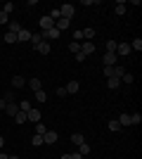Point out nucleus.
I'll return each mask as SVG.
<instances>
[{
	"instance_id": "f3484780",
	"label": "nucleus",
	"mask_w": 142,
	"mask_h": 159,
	"mask_svg": "<svg viewBox=\"0 0 142 159\" xmlns=\"http://www.w3.org/2000/svg\"><path fill=\"white\" fill-rule=\"evenodd\" d=\"M7 31H10V33H19L21 24H19V21H10V24H7Z\"/></svg>"
},
{
	"instance_id": "ddd939ff",
	"label": "nucleus",
	"mask_w": 142,
	"mask_h": 159,
	"mask_svg": "<svg viewBox=\"0 0 142 159\" xmlns=\"http://www.w3.org/2000/svg\"><path fill=\"white\" fill-rule=\"evenodd\" d=\"M36 52H41V55H50V43H47V40H43L41 45H36Z\"/></svg>"
},
{
	"instance_id": "393cba45",
	"label": "nucleus",
	"mask_w": 142,
	"mask_h": 159,
	"mask_svg": "<svg viewBox=\"0 0 142 159\" xmlns=\"http://www.w3.org/2000/svg\"><path fill=\"white\" fill-rule=\"evenodd\" d=\"M118 124H121V126H130V114H121V116H118Z\"/></svg>"
},
{
	"instance_id": "a19ab883",
	"label": "nucleus",
	"mask_w": 142,
	"mask_h": 159,
	"mask_svg": "<svg viewBox=\"0 0 142 159\" xmlns=\"http://www.w3.org/2000/svg\"><path fill=\"white\" fill-rule=\"evenodd\" d=\"M76 62H78V64H81V62H85V55L78 52V55H76Z\"/></svg>"
},
{
	"instance_id": "4468645a",
	"label": "nucleus",
	"mask_w": 142,
	"mask_h": 159,
	"mask_svg": "<svg viewBox=\"0 0 142 159\" xmlns=\"http://www.w3.org/2000/svg\"><path fill=\"white\" fill-rule=\"evenodd\" d=\"M24 86H26V81L21 79V76H14V79H12V88H14V90H19V88H24Z\"/></svg>"
},
{
	"instance_id": "f03ea898",
	"label": "nucleus",
	"mask_w": 142,
	"mask_h": 159,
	"mask_svg": "<svg viewBox=\"0 0 142 159\" xmlns=\"http://www.w3.org/2000/svg\"><path fill=\"white\" fill-rule=\"evenodd\" d=\"M130 52H133V50H130V43H118V45H116V57H118V55H121V57H128Z\"/></svg>"
},
{
	"instance_id": "37998d69",
	"label": "nucleus",
	"mask_w": 142,
	"mask_h": 159,
	"mask_svg": "<svg viewBox=\"0 0 142 159\" xmlns=\"http://www.w3.org/2000/svg\"><path fill=\"white\" fill-rule=\"evenodd\" d=\"M2 145H5V138H2V135H0V150H2Z\"/></svg>"
},
{
	"instance_id": "c85d7f7f",
	"label": "nucleus",
	"mask_w": 142,
	"mask_h": 159,
	"mask_svg": "<svg viewBox=\"0 0 142 159\" xmlns=\"http://www.w3.org/2000/svg\"><path fill=\"white\" fill-rule=\"evenodd\" d=\"M123 74H126V69H123L121 64H116V66H114V79H121Z\"/></svg>"
},
{
	"instance_id": "473e14b6",
	"label": "nucleus",
	"mask_w": 142,
	"mask_h": 159,
	"mask_svg": "<svg viewBox=\"0 0 142 159\" xmlns=\"http://www.w3.org/2000/svg\"><path fill=\"white\" fill-rule=\"evenodd\" d=\"M7 24H10V14L0 12V26H7Z\"/></svg>"
},
{
	"instance_id": "20e7f679",
	"label": "nucleus",
	"mask_w": 142,
	"mask_h": 159,
	"mask_svg": "<svg viewBox=\"0 0 142 159\" xmlns=\"http://www.w3.org/2000/svg\"><path fill=\"white\" fill-rule=\"evenodd\" d=\"M38 24H41V31H50V29H54V21L50 19V17H41V21H38Z\"/></svg>"
},
{
	"instance_id": "6ab92c4d",
	"label": "nucleus",
	"mask_w": 142,
	"mask_h": 159,
	"mask_svg": "<svg viewBox=\"0 0 142 159\" xmlns=\"http://www.w3.org/2000/svg\"><path fill=\"white\" fill-rule=\"evenodd\" d=\"M78 154H81V157H88L90 154V145L88 143H81V145H78Z\"/></svg>"
},
{
	"instance_id": "a211bd4d",
	"label": "nucleus",
	"mask_w": 142,
	"mask_h": 159,
	"mask_svg": "<svg viewBox=\"0 0 142 159\" xmlns=\"http://www.w3.org/2000/svg\"><path fill=\"white\" fill-rule=\"evenodd\" d=\"M121 86V79H114V76H111V79H107V88H111V90H116V88Z\"/></svg>"
},
{
	"instance_id": "dca6fc26",
	"label": "nucleus",
	"mask_w": 142,
	"mask_h": 159,
	"mask_svg": "<svg viewBox=\"0 0 142 159\" xmlns=\"http://www.w3.org/2000/svg\"><path fill=\"white\" fill-rule=\"evenodd\" d=\"M81 36H83V40H93L95 38V29H81Z\"/></svg>"
},
{
	"instance_id": "79ce46f5",
	"label": "nucleus",
	"mask_w": 142,
	"mask_h": 159,
	"mask_svg": "<svg viewBox=\"0 0 142 159\" xmlns=\"http://www.w3.org/2000/svg\"><path fill=\"white\" fill-rule=\"evenodd\" d=\"M5 107H7V102H5L2 98H0V112H5Z\"/></svg>"
},
{
	"instance_id": "09e8293b",
	"label": "nucleus",
	"mask_w": 142,
	"mask_h": 159,
	"mask_svg": "<svg viewBox=\"0 0 142 159\" xmlns=\"http://www.w3.org/2000/svg\"><path fill=\"white\" fill-rule=\"evenodd\" d=\"M81 159H85V157H81Z\"/></svg>"
},
{
	"instance_id": "c756f323",
	"label": "nucleus",
	"mask_w": 142,
	"mask_h": 159,
	"mask_svg": "<svg viewBox=\"0 0 142 159\" xmlns=\"http://www.w3.org/2000/svg\"><path fill=\"white\" fill-rule=\"evenodd\" d=\"M107 128H109V131H111V133H116V131H118V128H121V124H118V121H109V124H107Z\"/></svg>"
},
{
	"instance_id": "f8f14e48",
	"label": "nucleus",
	"mask_w": 142,
	"mask_h": 159,
	"mask_svg": "<svg viewBox=\"0 0 142 159\" xmlns=\"http://www.w3.org/2000/svg\"><path fill=\"white\" fill-rule=\"evenodd\" d=\"M26 86L31 88L33 93H36V90H43V88H41V79H36V76H33V79H28V81H26Z\"/></svg>"
},
{
	"instance_id": "cd10ccee",
	"label": "nucleus",
	"mask_w": 142,
	"mask_h": 159,
	"mask_svg": "<svg viewBox=\"0 0 142 159\" xmlns=\"http://www.w3.org/2000/svg\"><path fill=\"white\" fill-rule=\"evenodd\" d=\"M45 124H43V121H38V124H36V135H45Z\"/></svg>"
},
{
	"instance_id": "72a5a7b5",
	"label": "nucleus",
	"mask_w": 142,
	"mask_h": 159,
	"mask_svg": "<svg viewBox=\"0 0 142 159\" xmlns=\"http://www.w3.org/2000/svg\"><path fill=\"white\" fill-rule=\"evenodd\" d=\"M140 121H142V114H140V112L130 114V124H140Z\"/></svg>"
},
{
	"instance_id": "de8ad7c7",
	"label": "nucleus",
	"mask_w": 142,
	"mask_h": 159,
	"mask_svg": "<svg viewBox=\"0 0 142 159\" xmlns=\"http://www.w3.org/2000/svg\"><path fill=\"white\" fill-rule=\"evenodd\" d=\"M0 119H2V112H0Z\"/></svg>"
},
{
	"instance_id": "0eeeda50",
	"label": "nucleus",
	"mask_w": 142,
	"mask_h": 159,
	"mask_svg": "<svg viewBox=\"0 0 142 159\" xmlns=\"http://www.w3.org/2000/svg\"><path fill=\"white\" fill-rule=\"evenodd\" d=\"M64 88H67V95H76V93H78V88H81V83H78V81H69Z\"/></svg>"
},
{
	"instance_id": "7ed1b4c3",
	"label": "nucleus",
	"mask_w": 142,
	"mask_h": 159,
	"mask_svg": "<svg viewBox=\"0 0 142 159\" xmlns=\"http://www.w3.org/2000/svg\"><path fill=\"white\" fill-rule=\"evenodd\" d=\"M102 62H104V66H116V62H118V57H116V52H104V57H102Z\"/></svg>"
},
{
	"instance_id": "aec40b11",
	"label": "nucleus",
	"mask_w": 142,
	"mask_h": 159,
	"mask_svg": "<svg viewBox=\"0 0 142 159\" xmlns=\"http://www.w3.org/2000/svg\"><path fill=\"white\" fill-rule=\"evenodd\" d=\"M126 10H128V7H126V2H116V7H114V12L118 14V17H121V14H126Z\"/></svg>"
},
{
	"instance_id": "9b49d317",
	"label": "nucleus",
	"mask_w": 142,
	"mask_h": 159,
	"mask_svg": "<svg viewBox=\"0 0 142 159\" xmlns=\"http://www.w3.org/2000/svg\"><path fill=\"white\" fill-rule=\"evenodd\" d=\"M26 40H31V31H28V29H21V31L17 33V43H26Z\"/></svg>"
},
{
	"instance_id": "ea45409f",
	"label": "nucleus",
	"mask_w": 142,
	"mask_h": 159,
	"mask_svg": "<svg viewBox=\"0 0 142 159\" xmlns=\"http://www.w3.org/2000/svg\"><path fill=\"white\" fill-rule=\"evenodd\" d=\"M57 95H59V98H64V95H67V88H64V86L57 88Z\"/></svg>"
},
{
	"instance_id": "6e6552de",
	"label": "nucleus",
	"mask_w": 142,
	"mask_h": 159,
	"mask_svg": "<svg viewBox=\"0 0 142 159\" xmlns=\"http://www.w3.org/2000/svg\"><path fill=\"white\" fill-rule=\"evenodd\" d=\"M81 52L85 55V57H88V55H93V52H95V43H93V40H85V43L81 45Z\"/></svg>"
},
{
	"instance_id": "f257e3e1",
	"label": "nucleus",
	"mask_w": 142,
	"mask_h": 159,
	"mask_svg": "<svg viewBox=\"0 0 142 159\" xmlns=\"http://www.w3.org/2000/svg\"><path fill=\"white\" fill-rule=\"evenodd\" d=\"M59 14H62V19H69V21H71V17L76 14V7L71 5V2H64V5L59 7Z\"/></svg>"
},
{
	"instance_id": "9d476101",
	"label": "nucleus",
	"mask_w": 142,
	"mask_h": 159,
	"mask_svg": "<svg viewBox=\"0 0 142 159\" xmlns=\"http://www.w3.org/2000/svg\"><path fill=\"white\" fill-rule=\"evenodd\" d=\"M19 112V105H17V102H7V107H5V114L7 116H12L14 119V114Z\"/></svg>"
},
{
	"instance_id": "e433bc0d",
	"label": "nucleus",
	"mask_w": 142,
	"mask_h": 159,
	"mask_svg": "<svg viewBox=\"0 0 142 159\" xmlns=\"http://www.w3.org/2000/svg\"><path fill=\"white\" fill-rule=\"evenodd\" d=\"M2 100H5V102H14V90H7Z\"/></svg>"
},
{
	"instance_id": "a878e982",
	"label": "nucleus",
	"mask_w": 142,
	"mask_h": 159,
	"mask_svg": "<svg viewBox=\"0 0 142 159\" xmlns=\"http://www.w3.org/2000/svg\"><path fill=\"white\" fill-rule=\"evenodd\" d=\"M69 50H71L74 55H78V52H81V43H76V40H71V43H69Z\"/></svg>"
},
{
	"instance_id": "a18cd8bd",
	"label": "nucleus",
	"mask_w": 142,
	"mask_h": 159,
	"mask_svg": "<svg viewBox=\"0 0 142 159\" xmlns=\"http://www.w3.org/2000/svg\"><path fill=\"white\" fill-rule=\"evenodd\" d=\"M62 159H74V157H71V154H62Z\"/></svg>"
},
{
	"instance_id": "39448f33",
	"label": "nucleus",
	"mask_w": 142,
	"mask_h": 159,
	"mask_svg": "<svg viewBox=\"0 0 142 159\" xmlns=\"http://www.w3.org/2000/svg\"><path fill=\"white\" fill-rule=\"evenodd\" d=\"M43 143H45V145H54V143H57V131H45Z\"/></svg>"
},
{
	"instance_id": "bb28decb",
	"label": "nucleus",
	"mask_w": 142,
	"mask_h": 159,
	"mask_svg": "<svg viewBox=\"0 0 142 159\" xmlns=\"http://www.w3.org/2000/svg\"><path fill=\"white\" fill-rule=\"evenodd\" d=\"M17 105H19V112H28V109H31V102H28V100H21Z\"/></svg>"
},
{
	"instance_id": "2f4dec72",
	"label": "nucleus",
	"mask_w": 142,
	"mask_h": 159,
	"mask_svg": "<svg viewBox=\"0 0 142 159\" xmlns=\"http://www.w3.org/2000/svg\"><path fill=\"white\" fill-rule=\"evenodd\" d=\"M5 43H10V45H12V43H17V33H10V31H7V33H5Z\"/></svg>"
},
{
	"instance_id": "49530a36",
	"label": "nucleus",
	"mask_w": 142,
	"mask_h": 159,
	"mask_svg": "<svg viewBox=\"0 0 142 159\" xmlns=\"http://www.w3.org/2000/svg\"><path fill=\"white\" fill-rule=\"evenodd\" d=\"M7 159H19V157H17V154H10V157H7Z\"/></svg>"
},
{
	"instance_id": "2eb2a0df",
	"label": "nucleus",
	"mask_w": 142,
	"mask_h": 159,
	"mask_svg": "<svg viewBox=\"0 0 142 159\" xmlns=\"http://www.w3.org/2000/svg\"><path fill=\"white\" fill-rule=\"evenodd\" d=\"M69 24H71V21H69V19H57V21H54V29H57V31H64V29H67L69 26Z\"/></svg>"
},
{
	"instance_id": "4c0bfd02",
	"label": "nucleus",
	"mask_w": 142,
	"mask_h": 159,
	"mask_svg": "<svg viewBox=\"0 0 142 159\" xmlns=\"http://www.w3.org/2000/svg\"><path fill=\"white\" fill-rule=\"evenodd\" d=\"M104 76L111 79V76H114V66H104Z\"/></svg>"
},
{
	"instance_id": "4be33fe9",
	"label": "nucleus",
	"mask_w": 142,
	"mask_h": 159,
	"mask_svg": "<svg viewBox=\"0 0 142 159\" xmlns=\"http://www.w3.org/2000/svg\"><path fill=\"white\" fill-rule=\"evenodd\" d=\"M71 143H74V145H81V143H85L83 133H74V135H71Z\"/></svg>"
},
{
	"instance_id": "1a4fd4ad",
	"label": "nucleus",
	"mask_w": 142,
	"mask_h": 159,
	"mask_svg": "<svg viewBox=\"0 0 142 159\" xmlns=\"http://www.w3.org/2000/svg\"><path fill=\"white\" fill-rule=\"evenodd\" d=\"M43 33V40H57L59 38V31L57 29H50V31H41Z\"/></svg>"
},
{
	"instance_id": "423d86ee",
	"label": "nucleus",
	"mask_w": 142,
	"mask_h": 159,
	"mask_svg": "<svg viewBox=\"0 0 142 159\" xmlns=\"http://www.w3.org/2000/svg\"><path fill=\"white\" fill-rule=\"evenodd\" d=\"M26 119H28V121H33V124H38V121H41V112H38L36 107H31V109L26 112Z\"/></svg>"
},
{
	"instance_id": "f704fd0d",
	"label": "nucleus",
	"mask_w": 142,
	"mask_h": 159,
	"mask_svg": "<svg viewBox=\"0 0 142 159\" xmlns=\"http://www.w3.org/2000/svg\"><path fill=\"white\" fill-rule=\"evenodd\" d=\"M36 100H38V102H45V100H47L45 90H36Z\"/></svg>"
},
{
	"instance_id": "c03bdc74",
	"label": "nucleus",
	"mask_w": 142,
	"mask_h": 159,
	"mask_svg": "<svg viewBox=\"0 0 142 159\" xmlns=\"http://www.w3.org/2000/svg\"><path fill=\"white\" fill-rule=\"evenodd\" d=\"M7 157H10V154H5V152H0V159H7Z\"/></svg>"
},
{
	"instance_id": "b1692460",
	"label": "nucleus",
	"mask_w": 142,
	"mask_h": 159,
	"mask_svg": "<svg viewBox=\"0 0 142 159\" xmlns=\"http://www.w3.org/2000/svg\"><path fill=\"white\" fill-rule=\"evenodd\" d=\"M14 121H17V124H26V112H17V114H14Z\"/></svg>"
},
{
	"instance_id": "412c9836",
	"label": "nucleus",
	"mask_w": 142,
	"mask_h": 159,
	"mask_svg": "<svg viewBox=\"0 0 142 159\" xmlns=\"http://www.w3.org/2000/svg\"><path fill=\"white\" fill-rule=\"evenodd\" d=\"M116 45H118L116 40H107V43H104V48H107L104 52H116Z\"/></svg>"
},
{
	"instance_id": "58836bf2",
	"label": "nucleus",
	"mask_w": 142,
	"mask_h": 159,
	"mask_svg": "<svg viewBox=\"0 0 142 159\" xmlns=\"http://www.w3.org/2000/svg\"><path fill=\"white\" fill-rule=\"evenodd\" d=\"M12 10H14V5H12V2H5V7H2V12H5V14H10Z\"/></svg>"
},
{
	"instance_id": "7c9ffc66",
	"label": "nucleus",
	"mask_w": 142,
	"mask_h": 159,
	"mask_svg": "<svg viewBox=\"0 0 142 159\" xmlns=\"http://www.w3.org/2000/svg\"><path fill=\"white\" fill-rule=\"evenodd\" d=\"M130 50H137V52H140V50H142V38L133 40V43H130Z\"/></svg>"
},
{
	"instance_id": "5701e85b",
	"label": "nucleus",
	"mask_w": 142,
	"mask_h": 159,
	"mask_svg": "<svg viewBox=\"0 0 142 159\" xmlns=\"http://www.w3.org/2000/svg\"><path fill=\"white\" fill-rule=\"evenodd\" d=\"M31 43H33V48L41 45L43 43V33H31Z\"/></svg>"
},
{
	"instance_id": "c9c22d12",
	"label": "nucleus",
	"mask_w": 142,
	"mask_h": 159,
	"mask_svg": "<svg viewBox=\"0 0 142 159\" xmlns=\"http://www.w3.org/2000/svg\"><path fill=\"white\" fill-rule=\"evenodd\" d=\"M31 145H33V147L43 145V135H33V138H31Z\"/></svg>"
}]
</instances>
